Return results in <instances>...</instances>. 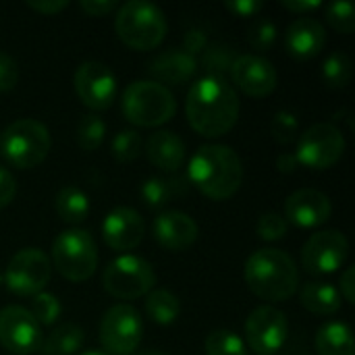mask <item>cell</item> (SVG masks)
Listing matches in <instances>:
<instances>
[{"mask_svg":"<svg viewBox=\"0 0 355 355\" xmlns=\"http://www.w3.org/2000/svg\"><path fill=\"white\" fill-rule=\"evenodd\" d=\"M239 108L235 87L227 79L208 75L191 83L185 100V114L191 129L210 139L223 137L235 127Z\"/></svg>","mask_w":355,"mask_h":355,"instance_id":"cell-1","label":"cell"},{"mask_svg":"<svg viewBox=\"0 0 355 355\" xmlns=\"http://www.w3.org/2000/svg\"><path fill=\"white\" fill-rule=\"evenodd\" d=\"M206 46H208V35L204 29H198V27L187 29V33L183 37V46H181L187 54L198 58V54H202Z\"/></svg>","mask_w":355,"mask_h":355,"instance_id":"cell-40","label":"cell"},{"mask_svg":"<svg viewBox=\"0 0 355 355\" xmlns=\"http://www.w3.org/2000/svg\"><path fill=\"white\" fill-rule=\"evenodd\" d=\"M79 355H108V354H104V352H98V349H89V352H83V354H79Z\"/></svg>","mask_w":355,"mask_h":355,"instance_id":"cell-49","label":"cell"},{"mask_svg":"<svg viewBox=\"0 0 355 355\" xmlns=\"http://www.w3.org/2000/svg\"><path fill=\"white\" fill-rule=\"evenodd\" d=\"M0 285H2V272H0Z\"/></svg>","mask_w":355,"mask_h":355,"instance_id":"cell-50","label":"cell"},{"mask_svg":"<svg viewBox=\"0 0 355 355\" xmlns=\"http://www.w3.org/2000/svg\"><path fill=\"white\" fill-rule=\"evenodd\" d=\"M104 135H106V123L102 121V116L89 112V114H83L79 119V125H77V144L83 152H94L102 146L104 141Z\"/></svg>","mask_w":355,"mask_h":355,"instance_id":"cell-31","label":"cell"},{"mask_svg":"<svg viewBox=\"0 0 355 355\" xmlns=\"http://www.w3.org/2000/svg\"><path fill=\"white\" fill-rule=\"evenodd\" d=\"M79 6L89 17H104L119 8V4L114 0H81Z\"/></svg>","mask_w":355,"mask_h":355,"instance_id":"cell-43","label":"cell"},{"mask_svg":"<svg viewBox=\"0 0 355 355\" xmlns=\"http://www.w3.org/2000/svg\"><path fill=\"white\" fill-rule=\"evenodd\" d=\"M243 279L250 291L266 302H287L300 289V270L295 260L272 248L256 250L248 258Z\"/></svg>","mask_w":355,"mask_h":355,"instance_id":"cell-3","label":"cell"},{"mask_svg":"<svg viewBox=\"0 0 355 355\" xmlns=\"http://www.w3.org/2000/svg\"><path fill=\"white\" fill-rule=\"evenodd\" d=\"M198 223L179 210H166L152 223V235L156 243L168 252H185L198 239Z\"/></svg>","mask_w":355,"mask_h":355,"instance_id":"cell-19","label":"cell"},{"mask_svg":"<svg viewBox=\"0 0 355 355\" xmlns=\"http://www.w3.org/2000/svg\"><path fill=\"white\" fill-rule=\"evenodd\" d=\"M245 347H250L256 355L279 354L289 339L287 316L272 306H260L252 310L245 320Z\"/></svg>","mask_w":355,"mask_h":355,"instance_id":"cell-12","label":"cell"},{"mask_svg":"<svg viewBox=\"0 0 355 355\" xmlns=\"http://www.w3.org/2000/svg\"><path fill=\"white\" fill-rule=\"evenodd\" d=\"M31 312V316L37 320L40 327H50L58 320L62 308L56 295L48 293V291H40L37 295L31 297V306L27 308Z\"/></svg>","mask_w":355,"mask_h":355,"instance_id":"cell-34","label":"cell"},{"mask_svg":"<svg viewBox=\"0 0 355 355\" xmlns=\"http://www.w3.org/2000/svg\"><path fill=\"white\" fill-rule=\"evenodd\" d=\"M146 314L152 322L168 327L173 324L181 314V304L177 295H173L166 289H152L146 295Z\"/></svg>","mask_w":355,"mask_h":355,"instance_id":"cell-27","label":"cell"},{"mask_svg":"<svg viewBox=\"0 0 355 355\" xmlns=\"http://www.w3.org/2000/svg\"><path fill=\"white\" fill-rule=\"evenodd\" d=\"M198 58L187 54L183 48H168L160 54H156V58L150 60L148 64V73L154 77L152 81L164 85H181L187 83L196 71H198Z\"/></svg>","mask_w":355,"mask_h":355,"instance_id":"cell-20","label":"cell"},{"mask_svg":"<svg viewBox=\"0 0 355 355\" xmlns=\"http://www.w3.org/2000/svg\"><path fill=\"white\" fill-rule=\"evenodd\" d=\"M352 75H354V64L345 52H333L327 56L322 64V77L329 87L343 89L352 81Z\"/></svg>","mask_w":355,"mask_h":355,"instance_id":"cell-30","label":"cell"},{"mask_svg":"<svg viewBox=\"0 0 355 355\" xmlns=\"http://www.w3.org/2000/svg\"><path fill=\"white\" fill-rule=\"evenodd\" d=\"M327 44L324 25L312 17L295 19L285 31V46L287 52L295 58H314L322 52Z\"/></svg>","mask_w":355,"mask_h":355,"instance_id":"cell-21","label":"cell"},{"mask_svg":"<svg viewBox=\"0 0 355 355\" xmlns=\"http://www.w3.org/2000/svg\"><path fill=\"white\" fill-rule=\"evenodd\" d=\"M0 345L12 355L40 352L42 329L27 308L6 306L0 310Z\"/></svg>","mask_w":355,"mask_h":355,"instance_id":"cell-15","label":"cell"},{"mask_svg":"<svg viewBox=\"0 0 355 355\" xmlns=\"http://www.w3.org/2000/svg\"><path fill=\"white\" fill-rule=\"evenodd\" d=\"M297 166H300V162H297L295 154L283 152V154L277 158V168H279V173H283V175H291V173H295V171H297Z\"/></svg>","mask_w":355,"mask_h":355,"instance_id":"cell-47","label":"cell"},{"mask_svg":"<svg viewBox=\"0 0 355 355\" xmlns=\"http://www.w3.org/2000/svg\"><path fill=\"white\" fill-rule=\"evenodd\" d=\"M56 214L67 225H79L89 214V198L77 185H64L54 198Z\"/></svg>","mask_w":355,"mask_h":355,"instance_id":"cell-25","label":"cell"},{"mask_svg":"<svg viewBox=\"0 0 355 355\" xmlns=\"http://www.w3.org/2000/svg\"><path fill=\"white\" fill-rule=\"evenodd\" d=\"M204 349H206V355H250L243 339L227 329L212 331L206 337Z\"/></svg>","mask_w":355,"mask_h":355,"instance_id":"cell-32","label":"cell"},{"mask_svg":"<svg viewBox=\"0 0 355 355\" xmlns=\"http://www.w3.org/2000/svg\"><path fill=\"white\" fill-rule=\"evenodd\" d=\"M121 110L131 125L137 127H160L175 116L177 102L166 85L152 79L131 81L123 89Z\"/></svg>","mask_w":355,"mask_h":355,"instance_id":"cell-5","label":"cell"},{"mask_svg":"<svg viewBox=\"0 0 355 355\" xmlns=\"http://www.w3.org/2000/svg\"><path fill=\"white\" fill-rule=\"evenodd\" d=\"M302 306L316 316H333L341 310L343 302L335 285L324 281H310L300 289Z\"/></svg>","mask_w":355,"mask_h":355,"instance_id":"cell-23","label":"cell"},{"mask_svg":"<svg viewBox=\"0 0 355 355\" xmlns=\"http://www.w3.org/2000/svg\"><path fill=\"white\" fill-rule=\"evenodd\" d=\"M327 21L339 33H352L355 29V6L347 0H335L327 6Z\"/></svg>","mask_w":355,"mask_h":355,"instance_id":"cell-36","label":"cell"},{"mask_svg":"<svg viewBox=\"0 0 355 355\" xmlns=\"http://www.w3.org/2000/svg\"><path fill=\"white\" fill-rule=\"evenodd\" d=\"M85 343V333L77 324H60L42 339L40 354L42 355H73Z\"/></svg>","mask_w":355,"mask_h":355,"instance_id":"cell-26","label":"cell"},{"mask_svg":"<svg viewBox=\"0 0 355 355\" xmlns=\"http://www.w3.org/2000/svg\"><path fill=\"white\" fill-rule=\"evenodd\" d=\"M300 166L312 171H327L335 166L345 154L343 131L333 123H316L300 133L297 150L293 152Z\"/></svg>","mask_w":355,"mask_h":355,"instance_id":"cell-9","label":"cell"},{"mask_svg":"<svg viewBox=\"0 0 355 355\" xmlns=\"http://www.w3.org/2000/svg\"><path fill=\"white\" fill-rule=\"evenodd\" d=\"M146 154H148V160L164 173H177L187 158L183 139L177 133L166 131V129H160L148 137Z\"/></svg>","mask_w":355,"mask_h":355,"instance_id":"cell-22","label":"cell"},{"mask_svg":"<svg viewBox=\"0 0 355 355\" xmlns=\"http://www.w3.org/2000/svg\"><path fill=\"white\" fill-rule=\"evenodd\" d=\"M281 4H283L287 10L297 12V15H302V12H312V10H316V8L322 6L320 0H283Z\"/></svg>","mask_w":355,"mask_h":355,"instance_id":"cell-46","label":"cell"},{"mask_svg":"<svg viewBox=\"0 0 355 355\" xmlns=\"http://www.w3.org/2000/svg\"><path fill=\"white\" fill-rule=\"evenodd\" d=\"M144 322L129 304H116L106 310L100 322V343L108 355H133L141 343Z\"/></svg>","mask_w":355,"mask_h":355,"instance_id":"cell-10","label":"cell"},{"mask_svg":"<svg viewBox=\"0 0 355 355\" xmlns=\"http://www.w3.org/2000/svg\"><path fill=\"white\" fill-rule=\"evenodd\" d=\"M52 146L50 131L44 123L35 119L12 121L0 133V154L15 168H35L40 166Z\"/></svg>","mask_w":355,"mask_h":355,"instance_id":"cell-6","label":"cell"},{"mask_svg":"<svg viewBox=\"0 0 355 355\" xmlns=\"http://www.w3.org/2000/svg\"><path fill=\"white\" fill-rule=\"evenodd\" d=\"M133 355H168L164 352H158V349H146V352H135Z\"/></svg>","mask_w":355,"mask_h":355,"instance_id":"cell-48","label":"cell"},{"mask_svg":"<svg viewBox=\"0 0 355 355\" xmlns=\"http://www.w3.org/2000/svg\"><path fill=\"white\" fill-rule=\"evenodd\" d=\"M231 81L252 98H266L277 89L279 75L270 60L258 54H239L231 67Z\"/></svg>","mask_w":355,"mask_h":355,"instance_id":"cell-16","label":"cell"},{"mask_svg":"<svg viewBox=\"0 0 355 355\" xmlns=\"http://www.w3.org/2000/svg\"><path fill=\"white\" fill-rule=\"evenodd\" d=\"M19 83V64L17 60L0 50V92H10Z\"/></svg>","mask_w":355,"mask_h":355,"instance_id":"cell-39","label":"cell"},{"mask_svg":"<svg viewBox=\"0 0 355 355\" xmlns=\"http://www.w3.org/2000/svg\"><path fill=\"white\" fill-rule=\"evenodd\" d=\"M287 220L279 212H264L256 223V233L264 241H279L287 235Z\"/></svg>","mask_w":355,"mask_h":355,"instance_id":"cell-37","label":"cell"},{"mask_svg":"<svg viewBox=\"0 0 355 355\" xmlns=\"http://www.w3.org/2000/svg\"><path fill=\"white\" fill-rule=\"evenodd\" d=\"M349 256V241L339 231H318L302 248V266L308 275L337 272Z\"/></svg>","mask_w":355,"mask_h":355,"instance_id":"cell-13","label":"cell"},{"mask_svg":"<svg viewBox=\"0 0 355 355\" xmlns=\"http://www.w3.org/2000/svg\"><path fill=\"white\" fill-rule=\"evenodd\" d=\"M339 295L341 300H345L347 304H355V268L349 266L345 268V272L341 275V281H339Z\"/></svg>","mask_w":355,"mask_h":355,"instance_id":"cell-45","label":"cell"},{"mask_svg":"<svg viewBox=\"0 0 355 355\" xmlns=\"http://www.w3.org/2000/svg\"><path fill=\"white\" fill-rule=\"evenodd\" d=\"M248 42L250 46L256 50V52H266L272 48V44L277 42V25L272 21H256L252 27H250V33H248Z\"/></svg>","mask_w":355,"mask_h":355,"instance_id":"cell-38","label":"cell"},{"mask_svg":"<svg viewBox=\"0 0 355 355\" xmlns=\"http://www.w3.org/2000/svg\"><path fill=\"white\" fill-rule=\"evenodd\" d=\"M154 283H156V272L152 264L133 254L119 256L106 266L102 275V285L106 293L116 300L144 297L154 289Z\"/></svg>","mask_w":355,"mask_h":355,"instance_id":"cell-8","label":"cell"},{"mask_svg":"<svg viewBox=\"0 0 355 355\" xmlns=\"http://www.w3.org/2000/svg\"><path fill=\"white\" fill-rule=\"evenodd\" d=\"M50 264L71 283L87 281L98 266V248L94 237L83 229H64L52 241Z\"/></svg>","mask_w":355,"mask_h":355,"instance_id":"cell-7","label":"cell"},{"mask_svg":"<svg viewBox=\"0 0 355 355\" xmlns=\"http://www.w3.org/2000/svg\"><path fill=\"white\" fill-rule=\"evenodd\" d=\"M235 17H254L264 8L262 0H227L225 4Z\"/></svg>","mask_w":355,"mask_h":355,"instance_id":"cell-41","label":"cell"},{"mask_svg":"<svg viewBox=\"0 0 355 355\" xmlns=\"http://www.w3.org/2000/svg\"><path fill=\"white\" fill-rule=\"evenodd\" d=\"M333 214V204L327 193L318 189H297L285 200L283 218L287 225H295L300 229H316L322 227Z\"/></svg>","mask_w":355,"mask_h":355,"instance_id":"cell-18","label":"cell"},{"mask_svg":"<svg viewBox=\"0 0 355 355\" xmlns=\"http://www.w3.org/2000/svg\"><path fill=\"white\" fill-rule=\"evenodd\" d=\"M15 196H17V181L6 168L0 166V210L6 208L15 200Z\"/></svg>","mask_w":355,"mask_h":355,"instance_id":"cell-42","label":"cell"},{"mask_svg":"<svg viewBox=\"0 0 355 355\" xmlns=\"http://www.w3.org/2000/svg\"><path fill=\"white\" fill-rule=\"evenodd\" d=\"M114 29L123 44L133 50H154L168 31V21L160 6L148 0H129L119 4Z\"/></svg>","mask_w":355,"mask_h":355,"instance_id":"cell-4","label":"cell"},{"mask_svg":"<svg viewBox=\"0 0 355 355\" xmlns=\"http://www.w3.org/2000/svg\"><path fill=\"white\" fill-rule=\"evenodd\" d=\"M141 200L148 208H162L164 204H168L177 193H181L179 189V181L173 179H164V177H150L144 185H141Z\"/></svg>","mask_w":355,"mask_h":355,"instance_id":"cell-29","label":"cell"},{"mask_svg":"<svg viewBox=\"0 0 355 355\" xmlns=\"http://www.w3.org/2000/svg\"><path fill=\"white\" fill-rule=\"evenodd\" d=\"M187 179L208 200L223 202L239 191L243 162L231 146L206 144L193 152L187 166Z\"/></svg>","mask_w":355,"mask_h":355,"instance_id":"cell-2","label":"cell"},{"mask_svg":"<svg viewBox=\"0 0 355 355\" xmlns=\"http://www.w3.org/2000/svg\"><path fill=\"white\" fill-rule=\"evenodd\" d=\"M110 152L119 162H133L144 152V139L135 129H123L112 137Z\"/></svg>","mask_w":355,"mask_h":355,"instance_id":"cell-33","label":"cell"},{"mask_svg":"<svg viewBox=\"0 0 355 355\" xmlns=\"http://www.w3.org/2000/svg\"><path fill=\"white\" fill-rule=\"evenodd\" d=\"M146 235L144 218L137 210L129 206L112 208L106 218L102 220V237L106 245L114 252H129L135 250Z\"/></svg>","mask_w":355,"mask_h":355,"instance_id":"cell-17","label":"cell"},{"mask_svg":"<svg viewBox=\"0 0 355 355\" xmlns=\"http://www.w3.org/2000/svg\"><path fill=\"white\" fill-rule=\"evenodd\" d=\"M52 275L50 258L37 248H25L17 252L2 277L8 291L19 297H33L48 285Z\"/></svg>","mask_w":355,"mask_h":355,"instance_id":"cell-11","label":"cell"},{"mask_svg":"<svg viewBox=\"0 0 355 355\" xmlns=\"http://www.w3.org/2000/svg\"><path fill=\"white\" fill-rule=\"evenodd\" d=\"M239 54L235 52V48H231L229 44H208L202 52V58L198 60V64L202 62L204 71L208 77H220L225 79V75L231 73V67L235 62Z\"/></svg>","mask_w":355,"mask_h":355,"instance_id":"cell-28","label":"cell"},{"mask_svg":"<svg viewBox=\"0 0 355 355\" xmlns=\"http://www.w3.org/2000/svg\"><path fill=\"white\" fill-rule=\"evenodd\" d=\"M27 6L40 15H58L60 10H64L69 6V0H27Z\"/></svg>","mask_w":355,"mask_h":355,"instance_id":"cell-44","label":"cell"},{"mask_svg":"<svg viewBox=\"0 0 355 355\" xmlns=\"http://www.w3.org/2000/svg\"><path fill=\"white\" fill-rule=\"evenodd\" d=\"M318 355H355L354 333L345 322H329L316 333Z\"/></svg>","mask_w":355,"mask_h":355,"instance_id":"cell-24","label":"cell"},{"mask_svg":"<svg viewBox=\"0 0 355 355\" xmlns=\"http://www.w3.org/2000/svg\"><path fill=\"white\" fill-rule=\"evenodd\" d=\"M73 87L89 110H106L116 98V77L100 60H85L73 75Z\"/></svg>","mask_w":355,"mask_h":355,"instance_id":"cell-14","label":"cell"},{"mask_svg":"<svg viewBox=\"0 0 355 355\" xmlns=\"http://www.w3.org/2000/svg\"><path fill=\"white\" fill-rule=\"evenodd\" d=\"M270 133H272L275 141L281 144V146L293 144L297 139V135H300V119L291 110H279L272 116Z\"/></svg>","mask_w":355,"mask_h":355,"instance_id":"cell-35","label":"cell"}]
</instances>
